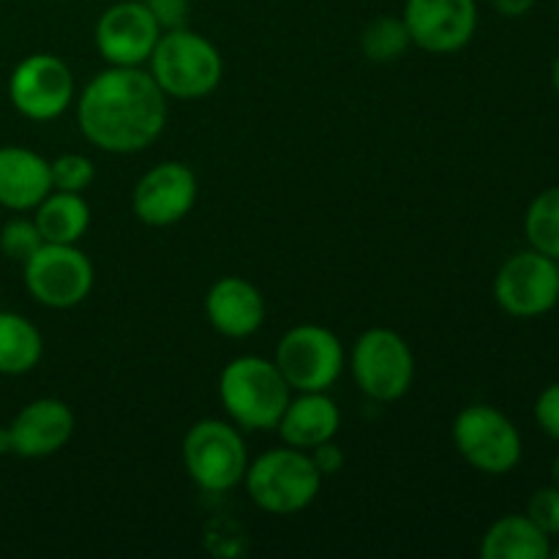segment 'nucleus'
Masks as SVG:
<instances>
[{"label": "nucleus", "instance_id": "1", "mask_svg": "<svg viewBox=\"0 0 559 559\" xmlns=\"http://www.w3.org/2000/svg\"><path fill=\"white\" fill-rule=\"evenodd\" d=\"M167 96L142 66H109L93 76L76 102L80 131L98 151L140 153L167 126Z\"/></svg>", "mask_w": 559, "mask_h": 559}, {"label": "nucleus", "instance_id": "2", "mask_svg": "<svg viewBox=\"0 0 559 559\" xmlns=\"http://www.w3.org/2000/svg\"><path fill=\"white\" fill-rule=\"evenodd\" d=\"M287 380L273 360L240 355L218 377V399L235 426L246 431L276 429L289 402Z\"/></svg>", "mask_w": 559, "mask_h": 559}, {"label": "nucleus", "instance_id": "3", "mask_svg": "<svg viewBox=\"0 0 559 559\" xmlns=\"http://www.w3.org/2000/svg\"><path fill=\"white\" fill-rule=\"evenodd\" d=\"M243 484L257 508L273 516H293L317 500L322 473L309 451L284 445L271 448L249 462Z\"/></svg>", "mask_w": 559, "mask_h": 559}, {"label": "nucleus", "instance_id": "4", "mask_svg": "<svg viewBox=\"0 0 559 559\" xmlns=\"http://www.w3.org/2000/svg\"><path fill=\"white\" fill-rule=\"evenodd\" d=\"M147 63L164 96L180 102L211 96L224 76V60L216 44L189 27L164 31Z\"/></svg>", "mask_w": 559, "mask_h": 559}, {"label": "nucleus", "instance_id": "5", "mask_svg": "<svg viewBox=\"0 0 559 559\" xmlns=\"http://www.w3.org/2000/svg\"><path fill=\"white\" fill-rule=\"evenodd\" d=\"M183 467L189 478L207 495H224L243 484L249 469L246 442L235 424L205 418L183 437Z\"/></svg>", "mask_w": 559, "mask_h": 559}, {"label": "nucleus", "instance_id": "6", "mask_svg": "<svg viewBox=\"0 0 559 559\" xmlns=\"http://www.w3.org/2000/svg\"><path fill=\"white\" fill-rule=\"evenodd\" d=\"M349 366L360 393L380 404L407 396L415 380L413 349L391 328H371L360 333L349 355Z\"/></svg>", "mask_w": 559, "mask_h": 559}, {"label": "nucleus", "instance_id": "7", "mask_svg": "<svg viewBox=\"0 0 559 559\" xmlns=\"http://www.w3.org/2000/svg\"><path fill=\"white\" fill-rule=\"evenodd\" d=\"M453 445L469 467L508 475L522 462V435L506 413L489 404H469L453 420Z\"/></svg>", "mask_w": 559, "mask_h": 559}, {"label": "nucleus", "instance_id": "8", "mask_svg": "<svg viewBox=\"0 0 559 559\" xmlns=\"http://www.w3.org/2000/svg\"><path fill=\"white\" fill-rule=\"evenodd\" d=\"M273 364L293 391H331L344 371V347L336 333L309 322L284 333Z\"/></svg>", "mask_w": 559, "mask_h": 559}, {"label": "nucleus", "instance_id": "9", "mask_svg": "<svg viewBox=\"0 0 559 559\" xmlns=\"http://www.w3.org/2000/svg\"><path fill=\"white\" fill-rule=\"evenodd\" d=\"M25 287L47 309H74L93 289V262L76 246L44 243L22 265Z\"/></svg>", "mask_w": 559, "mask_h": 559}, {"label": "nucleus", "instance_id": "10", "mask_svg": "<svg viewBox=\"0 0 559 559\" xmlns=\"http://www.w3.org/2000/svg\"><path fill=\"white\" fill-rule=\"evenodd\" d=\"M495 300L506 314L519 320L549 314L559 304L557 260L527 249L502 262L495 278Z\"/></svg>", "mask_w": 559, "mask_h": 559}, {"label": "nucleus", "instance_id": "11", "mask_svg": "<svg viewBox=\"0 0 559 559\" xmlns=\"http://www.w3.org/2000/svg\"><path fill=\"white\" fill-rule=\"evenodd\" d=\"M9 98L25 118L38 123L55 120L74 102V74L58 55H27L11 71Z\"/></svg>", "mask_w": 559, "mask_h": 559}, {"label": "nucleus", "instance_id": "12", "mask_svg": "<svg viewBox=\"0 0 559 559\" xmlns=\"http://www.w3.org/2000/svg\"><path fill=\"white\" fill-rule=\"evenodd\" d=\"M415 47L451 55L467 47L478 31L475 0H407L402 14Z\"/></svg>", "mask_w": 559, "mask_h": 559}, {"label": "nucleus", "instance_id": "13", "mask_svg": "<svg viewBox=\"0 0 559 559\" xmlns=\"http://www.w3.org/2000/svg\"><path fill=\"white\" fill-rule=\"evenodd\" d=\"M162 33L145 0H120L98 16L93 36L109 66H142L151 60Z\"/></svg>", "mask_w": 559, "mask_h": 559}, {"label": "nucleus", "instance_id": "14", "mask_svg": "<svg viewBox=\"0 0 559 559\" xmlns=\"http://www.w3.org/2000/svg\"><path fill=\"white\" fill-rule=\"evenodd\" d=\"M197 175L183 162H162L147 169L134 186L131 207L147 227H169L194 211Z\"/></svg>", "mask_w": 559, "mask_h": 559}, {"label": "nucleus", "instance_id": "15", "mask_svg": "<svg viewBox=\"0 0 559 559\" xmlns=\"http://www.w3.org/2000/svg\"><path fill=\"white\" fill-rule=\"evenodd\" d=\"M74 413L60 399H36L25 404L9 424L11 453L20 459H47L69 445Z\"/></svg>", "mask_w": 559, "mask_h": 559}, {"label": "nucleus", "instance_id": "16", "mask_svg": "<svg viewBox=\"0 0 559 559\" xmlns=\"http://www.w3.org/2000/svg\"><path fill=\"white\" fill-rule=\"evenodd\" d=\"M205 317L227 338H246L265 322V298L249 278L224 276L207 289Z\"/></svg>", "mask_w": 559, "mask_h": 559}, {"label": "nucleus", "instance_id": "17", "mask_svg": "<svg viewBox=\"0 0 559 559\" xmlns=\"http://www.w3.org/2000/svg\"><path fill=\"white\" fill-rule=\"evenodd\" d=\"M342 426V413L328 391H306L298 399L289 396L276 429L284 445L311 451V448L331 442Z\"/></svg>", "mask_w": 559, "mask_h": 559}, {"label": "nucleus", "instance_id": "18", "mask_svg": "<svg viewBox=\"0 0 559 559\" xmlns=\"http://www.w3.org/2000/svg\"><path fill=\"white\" fill-rule=\"evenodd\" d=\"M52 191L49 162L20 145L0 147V205L9 211H36Z\"/></svg>", "mask_w": 559, "mask_h": 559}, {"label": "nucleus", "instance_id": "19", "mask_svg": "<svg viewBox=\"0 0 559 559\" xmlns=\"http://www.w3.org/2000/svg\"><path fill=\"white\" fill-rule=\"evenodd\" d=\"M480 557L484 559H549L551 538L533 524L524 513L502 516L486 530L480 540Z\"/></svg>", "mask_w": 559, "mask_h": 559}, {"label": "nucleus", "instance_id": "20", "mask_svg": "<svg viewBox=\"0 0 559 559\" xmlns=\"http://www.w3.org/2000/svg\"><path fill=\"white\" fill-rule=\"evenodd\" d=\"M33 222H36L44 243L76 246L82 238H85L87 227H91V207H87L85 197L82 194L52 189L36 205V216H33Z\"/></svg>", "mask_w": 559, "mask_h": 559}, {"label": "nucleus", "instance_id": "21", "mask_svg": "<svg viewBox=\"0 0 559 559\" xmlns=\"http://www.w3.org/2000/svg\"><path fill=\"white\" fill-rule=\"evenodd\" d=\"M44 338L31 320L0 311V374L20 377L41 364Z\"/></svg>", "mask_w": 559, "mask_h": 559}, {"label": "nucleus", "instance_id": "22", "mask_svg": "<svg viewBox=\"0 0 559 559\" xmlns=\"http://www.w3.org/2000/svg\"><path fill=\"white\" fill-rule=\"evenodd\" d=\"M524 235L530 249L559 260V186L540 191L524 213Z\"/></svg>", "mask_w": 559, "mask_h": 559}, {"label": "nucleus", "instance_id": "23", "mask_svg": "<svg viewBox=\"0 0 559 559\" xmlns=\"http://www.w3.org/2000/svg\"><path fill=\"white\" fill-rule=\"evenodd\" d=\"M409 44L413 38L402 16H377L360 33V49L371 63H396L399 58H404Z\"/></svg>", "mask_w": 559, "mask_h": 559}, {"label": "nucleus", "instance_id": "24", "mask_svg": "<svg viewBox=\"0 0 559 559\" xmlns=\"http://www.w3.org/2000/svg\"><path fill=\"white\" fill-rule=\"evenodd\" d=\"M44 246L41 233H38L36 222L33 218H11V222L3 224L0 229V251H3L5 260L20 262L25 265L33 254Z\"/></svg>", "mask_w": 559, "mask_h": 559}, {"label": "nucleus", "instance_id": "25", "mask_svg": "<svg viewBox=\"0 0 559 559\" xmlns=\"http://www.w3.org/2000/svg\"><path fill=\"white\" fill-rule=\"evenodd\" d=\"M55 191H71V194H85L96 178V167L82 153H63L55 162H49Z\"/></svg>", "mask_w": 559, "mask_h": 559}, {"label": "nucleus", "instance_id": "26", "mask_svg": "<svg viewBox=\"0 0 559 559\" xmlns=\"http://www.w3.org/2000/svg\"><path fill=\"white\" fill-rule=\"evenodd\" d=\"M527 516L549 538H559V486H544L527 502Z\"/></svg>", "mask_w": 559, "mask_h": 559}, {"label": "nucleus", "instance_id": "27", "mask_svg": "<svg viewBox=\"0 0 559 559\" xmlns=\"http://www.w3.org/2000/svg\"><path fill=\"white\" fill-rule=\"evenodd\" d=\"M535 424L546 437L559 442V382H551L549 388L540 391L538 402H535Z\"/></svg>", "mask_w": 559, "mask_h": 559}, {"label": "nucleus", "instance_id": "28", "mask_svg": "<svg viewBox=\"0 0 559 559\" xmlns=\"http://www.w3.org/2000/svg\"><path fill=\"white\" fill-rule=\"evenodd\" d=\"M151 14L162 25V31H175V27H186L189 20V0H145Z\"/></svg>", "mask_w": 559, "mask_h": 559}, {"label": "nucleus", "instance_id": "29", "mask_svg": "<svg viewBox=\"0 0 559 559\" xmlns=\"http://www.w3.org/2000/svg\"><path fill=\"white\" fill-rule=\"evenodd\" d=\"M309 453H311V459H314L317 469H320V473H322V478H325V475L338 473V467H342V464H344L342 451H338V448L333 445V440L331 442H322V445H317V448H311Z\"/></svg>", "mask_w": 559, "mask_h": 559}, {"label": "nucleus", "instance_id": "30", "mask_svg": "<svg viewBox=\"0 0 559 559\" xmlns=\"http://www.w3.org/2000/svg\"><path fill=\"white\" fill-rule=\"evenodd\" d=\"M535 3H538V0H491V5H495L502 16H511V20L530 14V11L535 9Z\"/></svg>", "mask_w": 559, "mask_h": 559}, {"label": "nucleus", "instance_id": "31", "mask_svg": "<svg viewBox=\"0 0 559 559\" xmlns=\"http://www.w3.org/2000/svg\"><path fill=\"white\" fill-rule=\"evenodd\" d=\"M9 453H11L9 426H0V456H9Z\"/></svg>", "mask_w": 559, "mask_h": 559}, {"label": "nucleus", "instance_id": "32", "mask_svg": "<svg viewBox=\"0 0 559 559\" xmlns=\"http://www.w3.org/2000/svg\"><path fill=\"white\" fill-rule=\"evenodd\" d=\"M551 85H555V91L559 93V55L555 58V66H551Z\"/></svg>", "mask_w": 559, "mask_h": 559}, {"label": "nucleus", "instance_id": "33", "mask_svg": "<svg viewBox=\"0 0 559 559\" xmlns=\"http://www.w3.org/2000/svg\"><path fill=\"white\" fill-rule=\"evenodd\" d=\"M551 478H555V486H559V453L555 456V462H551Z\"/></svg>", "mask_w": 559, "mask_h": 559}, {"label": "nucleus", "instance_id": "34", "mask_svg": "<svg viewBox=\"0 0 559 559\" xmlns=\"http://www.w3.org/2000/svg\"><path fill=\"white\" fill-rule=\"evenodd\" d=\"M551 557L559 559V546H557V549H551Z\"/></svg>", "mask_w": 559, "mask_h": 559}, {"label": "nucleus", "instance_id": "35", "mask_svg": "<svg viewBox=\"0 0 559 559\" xmlns=\"http://www.w3.org/2000/svg\"><path fill=\"white\" fill-rule=\"evenodd\" d=\"M557 267H559V260H557Z\"/></svg>", "mask_w": 559, "mask_h": 559}]
</instances>
